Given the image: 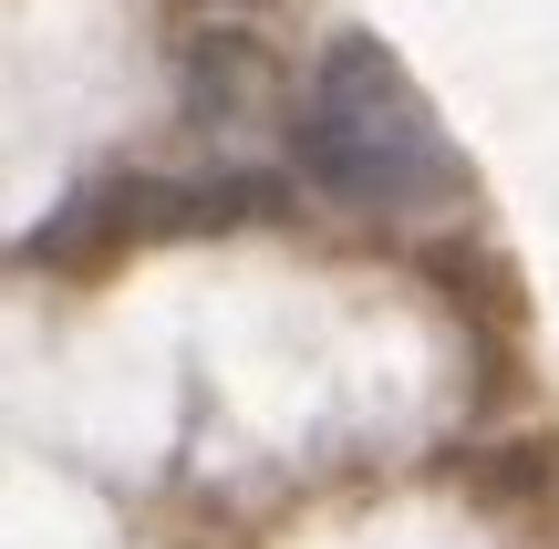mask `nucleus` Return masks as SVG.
I'll list each match as a JSON object with an SVG mask.
<instances>
[{
	"mask_svg": "<svg viewBox=\"0 0 559 549\" xmlns=\"http://www.w3.org/2000/svg\"><path fill=\"white\" fill-rule=\"evenodd\" d=\"M300 177L353 218H425V207L466 198V156L436 124V104L415 94L394 52L373 32H342L311 62L300 94Z\"/></svg>",
	"mask_w": 559,
	"mask_h": 549,
	"instance_id": "nucleus-1",
	"label": "nucleus"
},
{
	"mask_svg": "<svg viewBox=\"0 0 559 549\" xmlns=\"http://www.w3.org/2000/svg\"><path fill=\"white\" fill-rule=\"evenodd\" d=\"M239 207H270V187L249 177H115L83 187L73 207L52 218V239H32V260H83V249H124V239H187V228H218Z\"/></svg>",
	"mask_w": 559,
	"mask_h": 549,
	"instance_id": "nucleus-2",
	"label": "nucleus"
}]
</instances>
